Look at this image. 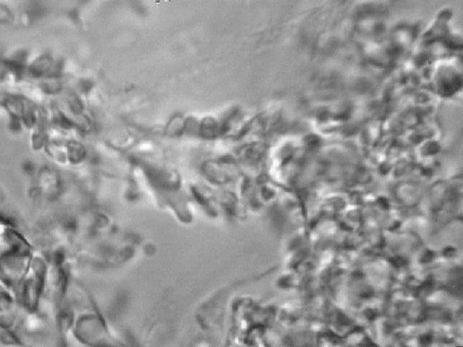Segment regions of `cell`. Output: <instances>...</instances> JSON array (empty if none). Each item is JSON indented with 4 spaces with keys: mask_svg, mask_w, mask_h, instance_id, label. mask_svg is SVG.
<instances>
[{
    "mask_svg": "<svg viewBox=\"0 0 463 347\" xmlns=\"http://www.w3.org/2000/svg\"><path fill=\"white\" fill-rule=\"evenodd\" d=\"M51 66L52 59L48 56H44L33 62L29 67V71L33 76H41L49 70Z\"/></svg>",
    "mask_w": 463,
    "mask_h": 347,
    "instance_id": "cell-1",
    "label": "cell"
}]
</instances>
